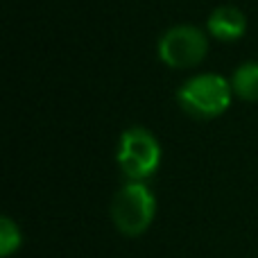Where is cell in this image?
<instances>
[{"mask_svg":"<svg viewBox=\"0 0 258 258\" xmlns=\"http://www.w3.org/2000/svg\"><path fill=\"white\" fill-rule=\"evenodd\" d=\"M109 211L118 231L136 238L150 229L156 213V200L143 181H129L116 192Z\"/></svg>","mask_w":258,"mask_h":258,"instance_id":"obj_2","label":"cell"},{"mask_svg":"<svg viewBox=\"0 0 258 258\" xmlns=\"http://www.w3.org/2000/svg\"><path fill=\"white\" fill-rule=\"evenodd\" d=\"M118 165L132 181H145L161 165V145L152 132L143 127H129L118 143Z\"/></svg>","mask_w":258,"mask_h":258,"instance_id":"obj_3","label":"cell"},{"mask_svg":"<svg viewBox=\"0 0 258 258\" xmlns=\"http://www.w3.org/2000/svg\"><path fill=\"white\" fill-rule=\"evenodd\" d=\"M206 27L218 41H238L247 32V16L238 7L222 5L211 12Z\"/></svg>","mask_w":258,"mask_h":258,"instance_id":"obj_5","label":"cell"},{"mask_svg":"<svg viewBox=\"0 0 258 258\" xmlns=\"http://www.w3.org/2000/svg\"><path fill=\"white\" fill-rule=\"evenodd\" d=\"M231 89L238 98L247 100V102H256L258 100V61H247L238 66L231 75Z\"/></svg>","mask_w":258,"mask_h":258,"instance_id":"obj_6","label":"cell"},{"mask_svg":"<svg viewBox=\"0 0 258 258\" xmlns=\"http://www.w3.org/2000/svg\"><path fill=\"white\" fill-rule=\"evenodd\" d=\"M159 59L170 68H192L209 52L206 34L195 25H174L159 39Z\"/></svg>","mask_w":258,"mask_h":258,"instance_id":"obj_4","label":"cell"},{"mask_svg":"<svg viewBox=\"0 0 258 258\" xmlns=\"http://www.w3.org/2000/svg\"><path fill=\"white\" fill-rule=\"evenodd\" d=\"M23 236L18 224L12 218H3L0 220V256H12L14 251L21 247Z\"/></svg>","mask_w":258,"mask_h":258,"instance_id":"obj_7","label":"cell"},{"mask_svg":"<svg viewBox=\"0 0 258 258\" xmlns=\"http://www.w3.org/2000/svg\"><path fill=\"white\" fill-rule=\"evenodd\" d=\"M233 98L231 82L215 73H202L186 80L177 91L181 109L195 120H213L229 109Z\"/></svg>","mask_w":258,"mask_h":258,"instance_id":"obj_1","label":"cell"}]
</instances>
